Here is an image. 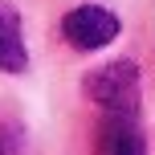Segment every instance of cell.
I'll use <instances>...</instances> for the list:
<instances>
[{
  "label": "cell",
  "mask_w": 155,
  "mask_h": 155,
  "mask_svg": "<svg viewBox=\"0 0 155 155\" xmlns=\"http://www.w3.org/2000/svg\"><path fill=\"white\" fill-rule=\"evenodd\" d=\"M82 90L106 114H131L135 118V110H139V65L127 61V57L106 61L82 78Z\"/></svg>",
  "instance_id": "cell-1"
},
{
  "label": "cell",
  "mask_w": 155,
  "mask_h": 155,
  "mask_svg": "<svg viewBox=\"0 0 155 155\" xmlns=\"http://www.w3.org/2000/svg\"><path fill=\"white\" fill-rule=\"evenodd\" d=\"M118 29H123L118 16L110 12V8H102V4H78L61 21L65 41H70L74 49H82V53H94V49L110 45V41L118 37Z\"/></svg>",
  "instance_id": "cell-2"
},
{
  "label": "cell",
  "mask_w": 155,
  "mask_h": 155,
  "mask_svg": "<svg viewBox=\"0 0 155 155\" xmlns=\"http://www.w3.org/2000/svg\"><path fill=\"white\" fill-rule=\"evenodd\" d=\"M0 70L4 74H25L29 70V49L21 33V12L0 0Z\"/></svg>",
  "instance_id": "cell-3"
},
{
  "label": "cell",
  "mask_w": 155,
  "mask_h": 155,
  "mask_svg": "<svg viewBox=\"0 0 155 155\" xmlns=\"http://www.w3.org/2000/svg\"><path fill=\"white\" fill-rule=\"evenodd\" d=\"M98 155H147L139 123L131 114H110L98 135Z\"/></svg>",
  "instance_id": "cell-4"
}]
</instances>
